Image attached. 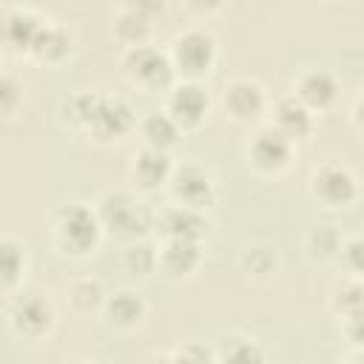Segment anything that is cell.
Listing matches in <instances>:
<instances>
[{"mask_svg": "<svg viewBox=\"0 0 364 364\" xmlns=\"http://www.w3.org/2000/svg\"><path fill=\"white\" fill-rule=\"evenodd\" d=\"M71 117L82 125H88L94 134H100L102 139L119 136L131 128L134 117L131 108L122 100H111V97H100V94H80L71 100Z\"/></svg>", "mask_w": 364, "mask_h": 364, "instance_id": "cell-1", "label": "cell"}, {"mask_svg": "<svg viewBox=\"0 0 364 364\" xmlns=\"http://www.w3.org/2000/svg\"><path fill=\"white\" fill-rule=\"evenodd\" d=\"M97 219H100V225H105L111 233L125 236V239L142 233L145 225H148L145 208H142L134 196H128V193H122V191L102 196V202H100V216H97Z\"/></svg>", "mask_w": 364, "mask_h": 364, "instance_id": "cell-2", "label": "cell"}, {"mask_svg": "<svg viewBox=\"0 0 364 364\" xmlns=\"http://www.w3.org/2000/svg\"><path fill=\"white\" fill-rule=\"evenodd\" d=\"M57 233H60V242H63L65 247H71L74 253H82V250H88V247L97 242L100 219H97V213H91L85 205H68V208H63V213H60Z\"/></svg>", "mask_w": 364, "mask_h": 364, "instance_id": "cell-3", "label": "cell"}, {"mask_svg": "<svg viewBox=\"0 0 364 364\" xmlns=\"http://www.w3.org/2000/svg\"><path fill=\"white\" fill-rule=\"evenodd\" d=\"M313 193L327 205H347L355 199V176L344 165H324L313 173Z\"/></svg>", "mask_w": 364, "mask_h": 364, "instance_id": "cell-4", "label": "cell"}, {"mask_svg": "<svg viewBox=\"0 0 364 364\" xmlns=\"http://www.w3.org/2000/svg\"><path fill=\"white\" fill-rule=\"evenodd\" d=\"M173 60L188 74L208 71V65L213 63V40L205 31H185L173 43Z\"/></svg>", "mask_w": 364, "mask_h": 364, "instance_id": "cell-5", "label": "cell"}, {"mask_svg": "<svg viewBox=\"0 0 364 364\" xmlns=\"http://www.w3.org/2000/svg\"><path fill=\"white\" fill-rule=\"evenodd\" d=\"M250 159L262 171H279L290 159V139L276 128H264L250 142Z\"/></svg>", "mask_w": 364, "mask_h": 364, "instance_id": "cell-6", "label": "cell"}, {"mask_svg": "<svg viewBox=\"0 0 364 364\" xmlns=\"http://www.w3.org/2000/svg\"><path fill=\"white\" fill-rule=\"evenodd\" d=\"M128 68H131V74H134L139 82H145V85H168V80H171V60H168L162 51L151 48V46H136V48H131V54H128Z\"/></svg>", "mask_w": 364, "mask_h": 364, "instance_id": "cell-7", "label": "cell"}, {"mask_svg": "<svg viewBox=\"0 0 364 364\" xmlns=\"http://www.w3.org/2000/svg\"><path fill=\"white\" fill-rule=\"evenodd\" d=\"M173 193L185 202V208H202V205H208L210 202V196H213V182H210V176L202 171V168H196V165H185V168H179L176 171V176H173Z\"/></svg>", "mask_w": 364, "mask_h": 364, "instance_id": "cell-8", "label": "cell"}, {"mask_svg": "<svg viewBox=\"0 0 364 364\" xmlns=\"http://www.w3.org/2000/svg\"><path fill=\"white\" fill-rule=\"evenodd\" d=\"M208 111V94L196 82H185L171 94V119L176 125H196Z\"/></svg>", "mask_w": 364, "mask_h": 364, "instance_id": "cell-9", "label": "cell"}, {"mask_svg": "<svg viewBox=\"0 0 364 364\" xmlns=\"http://www.w3.org/2000/svg\"><path fill=\"white\" fill-rule=\"evenodd\" d=\"M11 318H14V327L20 333H28V336H37L43 333L48 324H51V307L43 296L37 293H28V296H20L11 307Z\"/></svg>", "mask_w": 364, "mask_h": 364, "instance_id": "cell-10", "label": "cell"}, {"mask_svg": "<svg viewBox=\"0 0 364 364\" xmlns=\"http://www.w3.org/2000/svg\"><path fill=\"white\" fill-rule=\"evenodd\" d=\"M225 105L236 119H253L262 114L264 108V94L256 82L250 80H236L230 82V88L225 91Z\"/></svg>", "mask_w": 364, "mask_h": 364, "instance_id": "cell-11", "label": "cell"}, {"mask_svg": "<svg viewBox=\"0 0 364 364\" xmlns=\"http://www.w3.org/2000/svg\"><path fill=\"white\" fill-rule=\"evenodd\" d=\"M336 80H333V74H327V71H310V74H304L301 80H299V102L310 111V108H324V105H330L333 100H336Z\"/></svg>", "mask_w": 364, "mask_h": 364, "instance_id": "cell-12", "label": "cell"}, {"mask_svg": "<svg viewBox=\"0 0 364 364\" xmlns=\"http://www.w3.org/2000/svg\"><path fill=\"white\" fill-rule=\"evenodd\" d=\"M162 228H165V233H168L171 239H188V242H196V239L205 233L208 222L202 219L199 210L179 205V208H171V210L162 216Z\"/></svg>", "mask_w": 364, "mask_h": 364, "instance_id": "cell-13", "label": "cell"}, {"mask_svg": "<svg viewBox=\"0 0 364 364\" xmlns=\"http://www.w3.org/2000/svg\"><path fill=\"white\" fill-rule=\"evenodd\" d=\"M313 119H310V111L296 100V97H287L276 105V131L284 134L287 139L293 136H304L310 131Z\"/></svg>", "mask_w": 364, "mask_h": 364, "instance_id": "cell-14", "label": "cell"}, {"mask_svg": "<svg viewBox=\"0 0 364 364\" xmlns=\"http://www.w3.org/2000/svg\"><path fill=\"white\" fill-rule=\"evenodd\" d=\"M171 173V162H168V154L159 151V148H145L134 156V176L145 185V188H154L159 185L165 176Z\"/></svg>", "mask_w": 364, "mask_h": 364, "instance_id": "cell-15", "label": "cell"}, {"mask_svg": "<svg viewBox=\"0 0 364 364\" xmlns=\"http://www.w3.org/2000/svg\"><path fill=\"white\" fill-rule=\"evenodd\" d=\"M159 262L171 276H185L199 264V247L196 242H188V239H171Z\"/></svg>", "mask_w": 364, "mask_h": 364, "instance_id": "cell-16", "label": "cell"}, {"mask_svg": "<svg viewBox=\"0 0 364 364\" xmlns=\"http://www.w3.org/2000/svg\"><path fill=\"white\" fill-rule=\"evenodd\" d=\"M40 28H43V23H37V17H31L26 11H11L3 20V37L17 48H31Z\"/></svg>", "mask_w": 364, "mask_h": 364, "instance_id": "cell-17", "label": "cell"}, {"mask_svg": "<svg viewBox=\"0 0 364 364\" xmlns=\"http://www.w3.org/2000/svg\"><path fill=\"white\" fill-rule=\"evenodd\" d=\"M142 134H145V139H148V148H159V151H165L168 145L176 142L179 125H176L168 114L154 111V114L145 117V122H142Z\"/></svg>", "mask_w": 364, "mask_h": 364, "instance_id": "cell-18", "label": "cell"}, {"mask_svg": "<svg viewBox=\"0 0 364 364\" xmlns=\"http://www.w3.org/2000/svg\"><path fill=\"white\" fill-rule=\"evenodd\" d=\"M108 316H111V321L119 324V327L136 324L139 316H142V301H139V296H134V293H117V296L108 301Z\"/></svg>", "mask_w": 364, "mask_h": 364, "instance_id": "cell-19", "label": "cell"}, {"mask_svg": "<svg viewBox=\"0 0 364 364\" xmlns=\"http://www.w3.org/2000/svg\"><path fill=\"white\" fill-rule=\"evenodd\" d=\"M23 267V247L14 239H0V287L17 282Z\"/></svg>", "mask_w": 364, "mask_h": 364, "instance_id": "cell-20", "label": "cell"}, {"mask_svg": "<svg viewBox=\"0 0 364 364\" xmlns=\"http://www.w3.org/2000/svg\"><path fill=\"white\" fill-rule=\"evenodd\" d=\"M37 54L43 57H63L68 51V34L57 26H43L40 34L34 37V46H31Z\"/></svg>", "mask_w": 364, "mask_h": 364, "instance_id": "cell-21", "label": "cell"}, {"mask_svg": "<svg viewBox=\"0 0 364 364\" xmlns=\"http://www.w3.org/2000/svg\"><path fill=\"white\" fill-rule=\"evenodd\" d=\"M222 364H264V355L253 341H233L225 347Z\"/></svg>", "mask_w": 364, "mask_h": 364, "instance_id": "cell-22", "label": "cell"}, {"mask_svg": "<svg viewBox=\"0 0 364 364\" xmlns=\"http://www.w3.org/2000/svg\"><path fill=\"white\" fill-rule=\"evenodd\" d=\"M128 264H131L134 270H148V267L154 264L151 247H148V245H134V247L128 250Z\"/></svg>", "mask_w": 364, "mask_h": 364, "instance_id": "cell-23", "label": "cell"}, {"mask_svg": "<svg viewBox=\"0 0 364 364\" xmlns=\"http://www.w3.org/2000/svg\"><path fill=\"white\" fill-rule=\"evenodd\" d=\"M159 364H208V353H202L199 347H185V350H179L173 358L159 361Z\"/></svg>", "mask_w": 364, "mask_h": 364, "instance_id": "cell-24", "label": "cell"}, {"mask_svg": "<svg viewBox=\"0 0 364 364\" xmlns=\"http://www.w3.org/2000/svg\"><path fill=\"white\" fill-rule=\"evenodd\" d=\"M17 102V85L9 77H0V111L11 108Z\"/></svg>", "mask_w": 364, "mask_h": 364, "instance_id": "cell-25", "label": "cell"}, {"mask_svg": "<svg viewBox=\"0 0 364 364\" xmlns=\"http://www.w3.org/2000/svg\"><path fill=\"white\" fill-rule=\"evenodd\" d=\"M358 250H361V242H358V239H353L350 245L341 247V253L350 256V270H358V267H361V264H358Z\"/></svg>", "mask_w": 364, "mask_h": 364, "instance_id": "cell-26", "label": "cell"}]
</instances>
